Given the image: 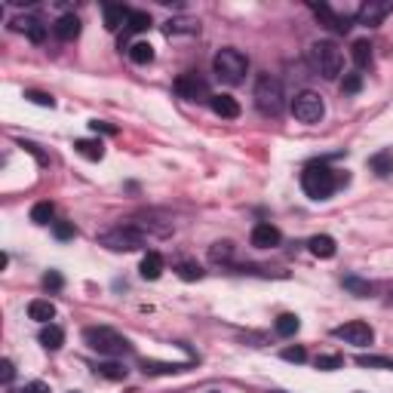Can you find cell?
<instances>
[{
  "label": "cell",
  "instance_id": "obj_9",
  "mask_svg": "<svg viewBox=\"0 0 393 393\" xmlns=\"http://www.w3.org/2000/svg\"><path fill=\"white\" fill-rule=\"evenodd\" d=\"M175 93L181 98H188V102H203V98H212L209 96V87L203 77L196 74H181L179 80H175Z\"/></svg>",
  "mask_w": 393,
  "mask_h": 393
},
{
  "label": "cell",
  "instance_id": "obj_10",
  "mask_svg": "<svg viewBox=\"0 0 393 393\" xmlns=\"http://www.w3.org/2000/svg\"><path fill=\"white\" fill-rule=\"evenodd\" d=\"M390 12H393L390 0H369V3L359 6L357 19H359V25H369V28H375V25H381L384 19L390 16Z\"/></svg>",
  "mask_w": 393,
  "mask_h": 393
},
{
  "label": "cell",
  "instance_id": "obj_5",
  "mask_svg": "<svg viewBox=\"0 0 393 393\" xmlns=\"http://www.w3.org/2000/svg\"><path fill=\"white\" fill-rule=\"evenodd\" d=\"M311 65H313V71H317L319 77L335 80V77L341 74V68H344V56H341V49H338V43L317 41L311 47Z\"/></svg>",
  "mask_w": 393,
  "mask_h": 393
},
{
  "label": "cell",
  "instance_id": "obj_34",
  "mask_svg": "<svg viewBox=\"0 0 393 393\" xmlns=\"http://www.w3.org/2000/svg\"><path fill=\"white\" fill-rule=\"evenodd\" d=\"M313 366H317L319 372H335V369H341L344 366V359L338 357V353H323V357H317V363Z\"/></svg>",
  "mask_w": 393,
  "mask_h": 393
},
{
  "label": "cell",
  "instance_id": "obj_28",
  "mask_svg": "<svg viewBox=\"0 0 393 393\" xmlns=\"http://www.w3.org/2000/svg\"><path fill=\"white\" fill-rule=\"evenodd\" d=\"M129 58H133L135 65H150V62H154V47L145 43V41L133 43V47H129Z\"/></svg>",
  "mask_w": 393,
  "mask_h": 393
},
{
  "label": "cell",
  "instance_id": "obj_19",
  "mask_svg": "<svg viewBox=\"0 0 393 393\" xmlns=\"http://www.w3.org/2000/svg\"><path fill=\"white\" fill-rule=\"evenodd\" d=\"M28 317L47 326L49 319L56 317V304H52V301H47V298H34V301L28 304Z\"/></svg>",
  "mask_w": 393,
  "mask_h": 393
},
{
  "label": "cell",
  "instance_id": "obj_6",
  "mask_svg": "<svg viewBox=\"0 0 393 393\" xmlns=\"http://www.w3.org/2000/svg\"><path fill=\"white\" fill-rule=\"evenodd\" d=\"M98 243L104 249H111V252H135V249L145 246V234L139 231L135 225H126V227H111V231H104L102 237H98Z\"/></svg>",
  "mask_w": 393,
  "mask_h": 393
},
{
  "label": "cell",
  "instance_id": "obj_24",
  "mask_svg": "<svg viewBox=\"0 0 393 393\" xmlns=\"http://www.w3.org/2000/svg\"><path fill=\"white\" fill-rule=\"evenodd\" d=\"M341 283H344V289L350 295H357V298H369V295L375 292V286H372L369 280H359V277H353V273H347Z\"/></svg>",
  "mask_w": 393,
  "mask_h": 393
},
{
  "label": "cell",
  "instance_id": "obj_8",
  "mask_svg": "<svg viewBox=\"0 0 393 393\" xmlns=\"http://www.w3.org/2000/svg\"><path fill=\"white\" fill-rule=\"evenodd\" d=\"M332 335L341 338V341H347V344H353V347H369L372 338H375V332H372V326L363 323V319H350V323L338 326Z\"/></svg>",
  "mask_w": 393,
  "mask_h": 393
},
{
  "label": "cell",
  "instance_id": "obj_22",
  "mask_svg": "<svg viewBox=\"0 0 393 393\" xmlns=\"http://www.w3.org/2000/svg\"><path fill=\"white\" fill-rule=\"evenodd\" d=\"M163 31H166V37H175V34H196V31H200V25H196L194 19H169V22L163 25Z\"/></svg>",
  "mask_w": 393,
  "mask_h": 393
},
{
  "label": "cell",
  "instance_id": "obj_31",
  "mask_svg": "<svg viewBox=\"0 0 393 393\" xmlns=\"http://www.w3.org/2000/svg\"><path fill=\"white\" fill-rule=\"evenodd\" d=\"M175 271H179V277L185 280V283H194V280L203 277V267L196 265V261H181V265L175 267Z\"/></svg>",
  "mask_w": 393,
  "mask_h": 393
},
{
  "label": "cell",
  "instance_id": "obj_33",
  "mask_svg": "<svg viewBox=\"0 0 393 393\" xmlns=\"http://www.w3.org/2000/svg\"><path fill=\"white\" fill-rule=\"evenodd\" d=\"M52 212H56V209H52V203H37V206L31 209V221H34V225H49Z\"/></svg>",
  "mask_w": 393,
  "mask_h": 393
},
{
  "label": "cell",
  "instance_id": "obj_26",
  "mask_svg": "<svg viewBox=\"0 0 393 393\" xmlns=\"http://www.w3.org/2000/svg\"><path fill=\"white\" fill-rule=\"evenodd\" d=\"M273 329H277V335L292 338L295 332L301 329V319L295 317V313H280V317H277V323H273Z\"/></svg>",
  "mask_w": 393,
  "mask_h": 393
},
{
  "label": "cell",
  "instance_id": "obj_15",
  "mask_svg": "<svg viewBox=\"0 0 393 393\" xmlns=\"http://www.w3.org/2000/svg\"><path fill=\"white\" fill-rule=\"evenodd\" d=\"M52 34H56L58 41H74V37L80 34V19H77L74 12L56 19V25H52Z\"/></svg>",
  "mask_w": 393,
  "mask_h": 393
},
{
  "label": "cell",
  "instance_id": "obj_7",
  "mask_svg": "<svg viewBox=\"0 0 393 393\" xmlns=\"http://www.w3.org/2000/svg\"><path fill=\"white\" fill-rule=\"evenodd\" d=\"M292 114L298 123H319L326 114V104L323 98L317 93H311V89H304V93H298L292 98Z\"/></svg>",
  "mask_w": 393,
  "mask_h": 393
},
{
  "label": "cell",
  "instance_id": "obj_42",
  "mask_svg": "<svg viewBox=\"0 0 393 393\" xmlns=\"http://www.w3.org/2000/svg\"><path fill=\"white\" fill-rule=\"evenodd\" d=\"M89 129H93V133H104V135H117V126H111V123H104V120H89Z\"/></svg>",
  "mask_w": 393,
  "mask_h": 393
},
{
  "label": "cell",
  "instance_id": "obj_1",
  "mask_svg": "<svg viewBox=\"0 0 393 393\" xmlns=\"http://www.w3.org/2000/svg\"><path fill=\"white\" fill-rule=\"evenodd\" d=\"M341 185H347V175H338L326 163H307L301 172V188L311 200H329Z\"/></svg>",
  "mask_w": 393,
  "mask_h": 393
},
{
  "label": "cell",
  "instance_id": "obj_39",
  "mask_svg": "<svg viewBox=\"0 0 393 393\" xmlns=\"http://www.w3.org/2000/svg\"><path fill=\"white\" fill-rule=\"evenodd\" d=\"M283 359H286V363H304V359H307V350H304V347H286V350H283Z\"/></svg>",
  "mask_w": 393,
  "mask_h": 393
},
{
  "label": "cell",
  "instance_id": "obj_32",
  "mask_svg": "<svg viewBox=\"0 0 393 393\" xmlns=\"http://www.w3.org/2000/svg\"><path fill=\"white\" fill-rule=\"evenodd\" d=\"M357 366H363V369H390L393 372V359L388 357H357Z\"/></svg>",
  "mask_w": 393,
  "mask_h": 393
},
{
  "label": "cell",
  "instance_id": "obj_16",
  "mask_svg": "<svg viewBox=\"0 0 393 393\" xmlns=\"http://www.w3.org/2000/svg\"><path fill=\"white\" fill-rule=\"evenodd\" d=\"M313 12H317V19H319V22H323L329 31H338V34H344V31L350 28V25H347V19L335 16V12H332L326 3H313Z\"/></svg>",
  "mask_w": 393,
  "mask_h": 393
},
{
  "label": "cell",
  "instance_id": "obj_18",
  "mask_svg": "<svg viewBox=\"0 0 393 393\" xmlns=\"http://www.w3.org/2000/svg\"><path fill=\"white\" fill-rule=\"evenodd\" d=\"M307 246H311V252L317 255V258H335V252H338L335 240H332L329 234H317V237H311L307 240Z\"/></svg>",
  "mask_w": 393,
  "mask_h": 393
},
{
  "label": "cell",
  "instance_id": "obj_20",
  "mask_svg": "<svg viewBox=\"0 0 393 393\" xmlns=\"http://www.w3.org/2000/svg\"><path fill=\"white\" fill-rule=\"evenodd\" d=\"M142 372L145 375H179V372H188V363H154V359H145Z\"/></svg>",
  "mask_w": 393,
  "mask_h": 393
},
{
  "label": "cell",
  "instance_id": "obj_3",
  "mask_svg": "<svg viewBox=\"0 0 393 393\" xmlns=\"http://www.w3.org/2000/svg\"><path fill=\"white\" fill-rule=\"evenodd\" d=\"M212 71H215V77H218L221 83H227V87H237V83H243V77H246V71H249V58L240 49L225 47V49L215 52Z\"/></svg>",
  "mask_w": 393,
  "mask_h": 393
},
{
  "label": "cell",
  "instance_id": "obj_14",
  "mask_svg": "<svg viewBox=\"0 0 393 393\" xmlns=\"http://www.w3.org/2000/svg\"><path fill=\"white\" fill-rule=\"evenodd\" d=\"M16 31H22L31 43H43V41H47V25H43L41 19H31V16L16 19Z\"/></svg>",
  "mask_w": 393,
  "mask_h": 393
},
{
  "label": "cell",
  "instance_id": "obj_12",
  "mask_svg": "<svg viewBox=\"0 0 393 393\" xmlns=\"http://www.w3.org/2000/svg\"><path fill=\"white\" fill-rule=\"evenodd\" d=\"M102 12H104V28L108 31H120L123 25H129V16H133V10H126L123 3H104Z\"/></svg>",
  "mask_w": 393,
  "mask_h": 393
},
{
  "label": "cell",
  "instance_id": "obj_30",
  "mask_svg": "<svg viewBox=\"0 0 393 393\" xmlns=\"http://www.w3.org/2000/svg\"><path fill=\"white\" fill-rule=\"evenodd\" d=\"M96 372H98L102 378H108V381H126V375H129V372L123 369L120 363H102Z\"/></svg>",
  "mask_w": 393,
  "mask_h": 393
},
{
  "label": "cell",
  "instance_id": "obj_44",
  "mask_svg": "<svg viewBox=\"0 0 393 393\" xmlns=\"http://www.w3.org/2000/svg\"><path fill=\"white\" fill-rule=\"evenodd\" d=\"M273 393H280V390H273Z\"/></svg>",
  "mask_w": 393,
  "mask_h": 393
},
{
  "label": "cell",
  "instance_id": "obj_37",
  "mask_svg": "<svg viewBox=\"0 0 393 393\" xmlns=\"http://www.w3.org/2000/svg\"><path fill=\"white\" fill-rule=\"evenodd\" d=\"M341 89H344V93H359V89H363V74H359V71H353V74H344Z\"/></svg>",
  "mask_w": 393,
  "mask_h": 393
},
{
  "label": "cell",
  "instance_id": "obj_41",
  "mask_svg": "<svg viewBox=\"0 0 393 393\" xmlns=\"http://www.w3.org/2000/svg\"><path fill=\"white\" fill-rule=\"evenodd\" d=\"M43 286H47V289H52V292H58V289H62V273H58V271H49L47 277H43Z\"/></svg>",
  "mask_w": 393,
  "mask_h": 393
},
{
  "label": "cell",
  "instance_id": "obj_13",
  "mask_svg": "<svg viewBox=\"0 0 393 393\" xmlns=\"http://www.w3.org/2000/svg\"><path fill=\"white\" fill-rule=\"evenodd\" d=\"M209 108H212L218 117H225V120H237L240 117V102L234 96H225V93L209 98Z\"/></svg>",
  "mask_w": 393,
  "mask_h": 393
},
{
  "label": "cell",
  "instance_id": "obj_2",
  "mask_svg": "<svg viewBox=\"0 0 393 393\" xmlns=\"http://www.w3.org/2000/svg\"><path fill=\"white\" fill-rule=\"evenodd\" d=\"M255 108L261 111L265 117H280L286 108V96H283V83L277 80L273 74H261L255 80Z\"/></svg>",
  "mask_w": 393,
  "mask_h": 393
},
{
  "label": "cell",
  "instance_id": "obj_17",
  "mask_svg": "<svg viewBox=\"0 0 393 393\" xmlns=\"http://www.w3.org/2000/svg\"><path fill=\"white\" fill-rule=\"evenodd\" d=\"M139 273L145 280H160V273H163V255L160 252H145L142 255V265H139Z\"/></svg>",
  "mask_w": 393,
  "mask_h": 393
},
{
  "label": "cell",
  "instance_id": "obj_25",
  "mask_svg": "<svg viewBox=\"0 0 393 393\" xmlns=\"http://www.w3.org/2000/svg\"><path fill=\"white\" fill-rule=\"evenodd\" d=\"M369 169L375 175H390L393 172V150H378L375 157H369Z\"/></svg>",
  "mask_w": 393,
  "mask_h": 393
},
{
  "label": "cell",
  "instance_id": "obj_38",
  "mask_svg": "<svg viewBox=\"0 0 393 393\" xmlns=\"http://www.w3.org/2000/svg\"><path fill=\"white\" fill-rule=\"evenodd\" d=\"M25 98H28V102H34V104H43V108H52V104H56V98L47 96V93H37V89H28Z\"/></svg>",
  "mask_w": 393,
  "mask_h": 393
},
{
  "label": "cell",
  "instance_id": "obj_40",
  "mask_svg": "<svg viewBox=\"0 0 393 393\" xmlns=\"http://www.w3.org/2000/svg\"><path fill=\"white\" fill-rule=\"evenodd\" d=\"M12 378H16V366H12V359H3V363H0V381L10 384Z\"/></svg>",
  "mask_w": 393,
  "mask_h": 393
},
{
  "label": "cell",
  "instance_id": "obj_23",
  "mask_svg": "<svg viewBox=\"0 0 393 393\" xmlns=\"http://www.w3.org/2000/svg\"><path fill=\"white\" fill-rule=\"evenodd\" d=\"M41 344L47 347V350H58V347L65 344V332L58 329L56 323H47V326L41 329Z\"/></svg>",
  "mask_w": 393,
  "mask_h": 393
},
{
  "label": "cell",
  "instance_id": "obj_45",
  "mask_svg": "<svg viewBox=\"0 0 393 393\" xmlns=\"http://www.w3.org/2000/svg\"><path fill=\"white\" fill-rule=\"evenodd\" d=\"M209 393H215V390H209Z\"/></svg>",
  "mask_w": 393,
  "mask_h": 393
},
{
  "label": "cell",
  "instance_id": "obj_21",
  "mask_svg": "<svg viewBox=\"0 0 393 393\" xmlns=\"http://www.w3.org/2000/svg\"><path fill=\"white\" fill-rule=\"evenodd\" d=\"M74 150L80 157H87V160H93V163H98L104 157V145L98 139H77L74 142Z\"/></svg>",
  "mask_w": 393,
  "mask_h": 393
},
{
  "label": "cell",
  "instance_id": "obj_4",
  "mask_svg": "<svg viewBox=\"0 0 393 393\" xmlns=\"http://www.w3.org/2000/svg\"><path fill=\"white\" fill-rule=\"evenodd\" d=\"M83 341L89 344V350L102 353V357H126L133 350V344L120 335V332L108 329V326H93L83 332Z\"/></svg>",
  "mask_w": 393,
  "mask_h": 393
},
{
  "label": "cell",
  "instance_id": "obj_43",
  "mask_svg": "<svg viewBox=\"0 0 393 393\" xmlns=\"http://www.w3.org/2000/svg\"><path fill=\"white\" fill-rule=\"evenodd\" d=\"M22 393H49V388L43 381H31V384H25Z\"/></svg>",
  "mask_w": 393,
  "mask_h": 393
},
{
  "label": "cell",
  "instance_id": "obj_36",
  "mask_svg": "<svg viewBox=\"0 0 393 393\" xmlns=\"http://www.w3.org/2000/svg\"><path fill=\"white\" fill-rule=\"evenodd\" d=\"M52 234L58 240H71V237H77V227L71 221H52Z\"/></svg>",
  "mask_w": 393,
  "mask_h": 393
},
{
  "label": "cell",
  "instance_id": "obj_11",
  "mask_svg": "<svg viewBox=\"0 0 393 393\" xmlns=\"http://www.w3.org/2000/svg\"><path fill=\"white\" fill-rule=\"evenodd\" d=\"M249 240H252L255 249H273V246H280V240L283 237H280V231L271 225V221H261V225L252 227V237Z\"/></svg>",
  "mask_w": 393,
  "mask_h": 393
},
{
  "label": "cell",
  "instance_id": "obj_29",
  "mask_svg": "<svg viewBox=\"0 0 393 393\" xmlns=\"http://www.w3.org/2000/svg\"><path fill=\"white\" fill-rule=\"evenodd\" d=\"M209 258H212L215 265H227V261L234 258V243H227V240L215 243L212 249H209Z\"/></svg>",
  "mask_w": 393,
  "mask_h": 393
},
{
  "label": "cell",
  "instance_id": "obj_35",
  "mask_svg": "<svg viewBox=\"0 0 393 393\" xmlns=\"http://www.w3.org/2000/svg\"><path fill=\"white\" fill-rule=\"evenodd\" d=\"M148 28H150V16H148V12L133 10V16H129V25H126V31H148Z\"/></svg>",
  "mask_w": 393,
  "mask_h": 393
},
{
  "label": "cell",
  "instance_id": "obj_27",
  "mask_svg": "<svg viewBox=\"0 0 393 393\" xmlns=\"http://www.w3.org/2000/svg\"><path fill=\"white\" fill-rule=\"evenodd\" d=\"M350 56H353V62H357L359 71L369 68V65H372V43L369 41H357V43H353V49H350Z\"/></svg>",
  "mask_w": 393,
  "mask_h": 393
}]
</instances>
